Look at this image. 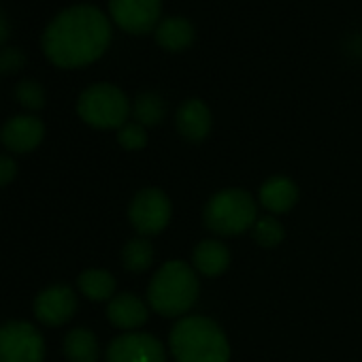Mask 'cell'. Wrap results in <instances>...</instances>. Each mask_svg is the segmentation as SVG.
Here are the masks:
<instances>
[{"instance_id":"cell-1","label":"cell","mask_w":362,"mask_h":362,"mask_svg":"<svg viewBox=\"0 0 362 362\" xmlns=\"http://www.w3.org/2000/svg\"><path fill=\"white\" fill-rule=\"evenodd\" d=\"M111 41V24L103 11L90 5L64 9L47 26L43 49L62 69H77L98 60Z\"/></svg>"},{"instance_id":"cell-2","label":"cell","mask_w":362,"mask_h":362,"mask_svg":"<svg viewBox=\"0 0 362 362\" xmlns=\"http://www.w3.org/2000/svg\"><path fill=\"white\" fill-rule=\"evenodd\" d=\"M170 354L177 362H228L230 345L224 330L205 315L179 320L168 334Z\"/></svg>"},{"instance_id":"cell-3","label":"cell","mask_w":362,"mask_h":362,"mask_svg":"<svg viewBox=\"0 0 362 362\" xmlns=\"http://www.w3.org/2000/svg\"><path fill=\"white\" fill-rule=\"evenodd\" d=\"M199 292L201 286L197 271L186 262L173 260L162 264L158 273L151 277L147 298L156 313L175 317L184 315L194 307V303L199 300Z\"/></svg>"},{"instance_id":"cell-4","label":"cell","mask_w":362,"mask_h":362,"mask_svg":"<svg viewBox=\"0 0 362 362\" xmlns=\"http://www.w3.org/2000/svg\"><path fill=\"white\" fill-rule=\"evenodd\" d=\"M205 226L222 237H235L250 230L258 220V207L250 192L228 188L209 199L205 207Z\"/></svg>"},{"instance_id":"cell-5","label":"cell","mask_w":362,"mask_h":362,"mask_svg":"<svg viewBox=\"0 0 362 362\" xmlns=\"http://www.w3.org/2000/svg\"><path fill=\"white\" fill-rule=\"evenodd\" d=\"M77 111L94 128H122L130 115L126 94L111 83H94L79 96Z\"/></svg>"},{"instance_id":"cell-6","label":"cell","mask_w":362,"mask_h":362,"mask_svg":"<svg viewBox=\"0 0 362 362\" xmlns=\"http://www.w3.org/2000/svg\"><path fill=\"white\" fill-rule=\"evenodd\" d=\"M45 341L28 322H7L0 326V362H43Z\"/></svg>"},{"instance_id":"cell-7","label":"cell","mask_w":362,"mask_h":362,"mask_svg":"<svg viewBox=\"0 0 362 362\" xmlns=\"http://www.w3.org/2000/svg\"><path fill=\"white\" fill-rule=\"evenodd\" d=\"M128 218L139 235L143 237L158 235L170 222V201L162 190L145 188L132 199Z\"/></svg>"},{"instance_id":"cell-8","label":"cell","mask_w":362,"mask_h":362,"mask_svg":"<svg viewBox=\"0 0 362 362\" xmlns=\"http://www.w3.org/2000/svg\"><path fill=\"white\" fill-rule=\"evenodd\" d=\"M113 22L132 35H145L158 26L162 0H109Z\"/></svg>"},{"instance_id":"cell-9","label":"cell","mask_w":362,"mask_h":362,"mask_svg":"<svg viewBox=\"0 0 362 362\" xmlns=\"http://www.w3.org/2000/svg\"><path fill=\"white\" fill-rule=\"evenodd\" d=\"M107 362H166V351L156 337L128 332L109 343Z\"/></svg>"},{"instance_id":"cell-10","label":"cell","mask_w":362,"mask_h":362,"mask_svg":"<svg viewBox=\"0 0 362 362\" xmlns=\"http://www.w3.org/2000/svg\"><path fill=\"white\" fill-rule=\"evenodd\" d=\"M77 311V296L69 286L56 284L39 292L35 300V315L45 326H62Z\"/></svg>"},{"instance_id":"cell-11","label":"cell","mask_w":362,"mask_h":362,"mask_svg":"<svg viewBox=\"0 0 362 362\" xmlns=\"http://www.w3.org/2000/svg\"><path fill=\"white\" fill-rule=\"evenodd\" d=\"M45 134V126L35 115H16L0 128V141L9 151L28 153L33 151Z\"/></svg>"},{"instance_id":"cell-12","label":"cell","mask_w":362,"mask_h":362,"mask_svg":"<svg viewBox=\"0 0 362 362\" xmlns=\"http://www.w3.org/2000/svg\"><path fill=\"white\" fill-rule=\"evenodd\" d=\"M177 128L181 136L188 141H203L211 130L209 107L199 98H190L186 103H181V107L177 109Z\"/></svg>"},{"instance_id":"cell-13","label":"cell","mask_w":362,"mask_h":362,"mask_svg":"<svg viewBox=\"0 0 362 362\" xmlns=\"http://www.w3.org/2000/svg\"><path fill=\"white\" fill-rule=\"evenodd\" d=\"M107 317L113 326L122 330H134L147 322V307L134 294H117L107 307Z\"/></svg>"},{"instance_id":"cell-14","label":"cell","mask_w":362,"mask_h":362,"mask_svg":"<svg viewBox=\"0 0 362 362\" xmlns=\"http://www.w3.org/2000/svg\"><path fill=\"white\" fill-rule=\"evenodd\" d=\"M298 201V188L288 177H271L260 188V205L271 214H286Z\"/></svg>"},{"instance_id":"cell-15","label":"cell","mask_w":362,"mask_h":362,"mask_svg":"<svg viewBox=\"0 0 362 362\" xmlns=\"http://www.w3.org/2000/svg\"><path fill=\"white\" fill-rule=\"evenodd\" d=\"M194 24L186 18H166L156 26V41L162 49L181 52L194 43Z\"/></svg>"},{"instance_id":"cell-16","label":"cell","mask_w":362,"mask_h":362,"mask_svg":"<svg viewBox=\"0 0 362 362\" xmlns=\"http://www.w3.org/2000/svg\"><path fill=\"white\" fill-rule=\"evenodd\" d=\"M194 269L205 277H218L222 275L230 264V252L222 241L207 239L201 241L194 250Z\"/></svg>"},{"instance_id":"cell-17","label":"cell","mask_w":362,"mask_h":362,"mask_svg":"<svg viewBox=\"0 0 362 362\" xmlns=\"http://www.w3.org/2000/svg\"><path fill=\"white\" fill-rule=\"evenodd\" d=\"M64 356L69 362H98V341L88 328H75L64 339Z\"/></svg>"},{"instance_id":"cell-18","label":"cell","mask_w":362,"mask_h":362,"mask_svg":"<svg viewBox=\"0 0 362 362\" xmlns=\"http://www.w3.org/2000/svg\"><path fill=\"white\" fill-rule=\"evenodd\" d=\"M79 290L90 300H107L115 292V279L109 271L88 269L79 275Z\"/></svg>"},{"instance_id":"cell-19","label":"cell","mask_w":362,"mask_h":362,"mask_svg":"<svg viewBox=\"0 0 362 362\" xmlns=\"http://www.w3.org/2000/svg\"><path fill=\"white\" fill-rule=\"evenodd\" d=\"M132 115L141 126H156L166 117V103L156 92H143L132 105Z\"/></svg>"},{"instance_id":"cell-20","label":"cell","mask_w":362,"mask_h":362,"mask_svg":"<svg viewBox=\"0 0 362 362\" xmlns=\"http://www.w3.org/2000/svg\"><path fill=\"white\" fill-rule=\"evenodd\" d=\"M122 260L124 267L132 273H143L151 267L153 262V245L145 237L130 239L124 250H122Z\"/></svg>"},{"instance_id":"cell-21","label":"cell","mask_w":362,"mask_h":362,"mask_svg":"<svg viewBox=\"0 0 362 362\" xmlns=\"http://www.w3.org/2000/svg\"><path fill=\"white\" fill-rule=\"evenodd\" d=\"M252 233H254V239L258 245L262 247H275L284 241L286 233H284V226L281 222L275 218V216H264V218H258L256 224L252 226Z\"/></svg>"},{"instance_id":"cell-22","label":"cell","mask_w":362,"mask_h":362,"mask_svg":"<svg viewBox=\"0 0 362 362\" xmlns=\"http://www.w3.org/2000/svg\"><path fill=\"white\" fill-rule=\"evenodd\" d=\"M16 96L30 111H41L45 107V92L41 88V83H37V81H30V79L20 81L16 88Z\"/></svg>"},{"instance_id":"cell-23","label":"cell","mask_w":362,"mask_h":362,"mask_svg":"<svg viewBox=\"0 0 362 362\" xmlns=\"http://www.w3.org/2000/svg\"><path fill=\"white\" fill-rule=\"evenodd\" d=\"M117 143L124 149H143L147 145V132L145 126H141L139 122H126L119 130H117Z\"/></svg>"},{"instance_id":"cell-24","label":"cell","mask_w":362,"mask_h":362,"mask_svg":"<svg viewBox=\"0 0 362 362\" xmlns=\"http://www.w3.org/2000/svg\"><path fill=\"white\" fill-rule=\"evenodd\" d=\"M24 66V54L16 47L0 52V73H16Z\"/></svg>"},{"instance_id":"cell-25","label":"cell","mask_w":362,"mask_h":362,"mask_svg":"<svg viewBox=\"0 0 362 362\" xmlns=\"http://www.w3.org/2000/svg\"><path fill=\"white\" fill-rule=\"evenodd\" d=\"M18 175V164L11 156L0 153V186H7Z\"/></svg>"},{"instance_id":"cell-26","label":"cell","mask_w":362,"mask_h":362,"mask_svg":"<svg viewBox=\"0 0 362 362\" xmlns=\"http://www.w3.org/2000/svg\"><path fill=\"white\" fill-rule=\"evenodd\" d=\"M9 33H11V28H9V22H7V18L0 13V45H3L7 39H9Z\"/></svg>"}]
</instances>
